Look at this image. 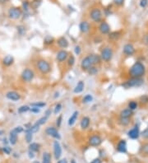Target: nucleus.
Here are the masks:
<instances>
[{"mask_svg":"<svg viewBox=\"0 0 148 163\" xmlns=\"http://www.w3.org/2000/svg\"><path fill=\"white\" fill-rule=\"evenodd\" d=\"M145 72H146L145 66L140 62H137L131 67L129 70V75L133 78H141L145 74Z\"/></svg>","mask_w":148,"mask_h":163,"instance_id":"1","label":"nucleus"},{"mask_svg":"<svg viewBox=\"0 0 148 163\" xmlns=\"http://www.w3.org/2000/svg\"><path fill=\"white\" fill-rule=\"evenodd\" d=\"M37 68L43 74H47L51 71L50 64L44 59H40L37 62Z\"/></svg>","mask_w":148,"mask_h":163,"instance_id":"2","label":"nucleus"},{"mask_svg":"<svg viewBox=\"0 0 148 163\" xmlns=\"http://www.w3.org/2000/svg\"><path fill=\"white\" fill-rule=\"evenodd\" d=\"M143 84V80L141 78H133L125 82L122 85L124 88H130V87H140Z\"/></svg>","mask_w":148,"mask_h":163,"instance_id":"3","label":"nucleus"},{"mask_svg":"<svg viewBox=\"0 0 148 163\" xmlns=\"http://www.w3.org/2000/svg\"><path fill=\"white\" fill-rule=\"evenodd\" d=\"M22 14V10H21L20 7H11V8L8 10V17H9V18L13 19V20L19 19V18H21Z\"/></svg>","mask_w":148,"mask_h":163,"instance_id":"4","label":"nucleus"},{"mask_svg":"<svg viewBox=\"0 0 148 163\" xmlns=\"http://www.w3.org/2000/svg\"><path fill=\"white\" fill-rule=\"evenodd\" d=\"M101 59H103L104 61L109 62V60H111V58L113 57V51L110 48L106 47L105 49H103L101 51Z\"/></svg>","mask_w":148,"mask_h":163,"instance_id":"5","label":"nucleus"},{"mask_svg":"<svg viewBox=\"0 0 148 163\" xmlns=\"http://www.w3.org/2000/svg\"><path fill=\"white\" fill-rule=\"evenodd\" d=\"M34 76H35L34 72H33L31 69H24L22 72V80H23L24 82H26V83L32 81L33 78H34Z\"/></svg>","mask_w":148,"mask_h":163,"instance_id":"6","label":"nucleus"},{"mask_svg":"<svg viewBox=\"0 0 148 163\" xmlns=\"http://www.w3.org/2000/svg\"><path fill=\"white\" fill-rule=\"evenodd\" d=\"M90 17L95 22H100L102 19V12L99 8H94L90 12Z\"/></svg>","mask_w":148,"mask_h":163,"instance_id":"7","label":"nucleus"},{"mask_svg":"<svg viewBox=\"0 0 148 163\" xmlns=\"http://www.w3.org/2000/svg\"><path fill=\"white\" fill-rule=\"evenodd\" d=\"M45 133L49 136H51V137L56 138L58 140H59L61 138V136H60V134H59V133L57 130V129L54 128V127H48L47 129H46V130H45Z\"/></svg>","mask_w":148,"mask_h":163,"instance_id":"8","label":"nucleus"},{"mask_svg":"<svg viewBox=\"0 0 148 163\" xmlns=\"http://www.w3.org/2000/svg\"><path fill=\"white\" fill-rule=\"evenodd\" d=\"M54 154L56 160H59L62 156V148L58 141L54 142Z\"/></svg>","mask_w":148,"mask_h":163,"instance_id":"9","label":"nucleus"},{"mask_svg":"<svg viewBox=\"0 0 148 163\" xmlns=\"http://www.w3.org/2000/svg\"><path fill=\"white\" fill-rule=\"evenodd\" d=\"M102 143V139L99 135H93L89 138V144L92 147H98Z\"/></svg>","mask_w":148,"mask_h":163,"instance_id":"10","label":"nucleus"},{"mask_svg":"<svg viewBox=\"0 0 148 163\" xmlns=\"http://www.w3.org/2000/svg\"><path fill=\"white\" fill-rule=\"evenodd\" d=\"M6 97L10 100V101H13V102H17L20 100L21 98V96L20 94L17 92V91H8L6 94Z\"/></svg>","mask_w":148,"mask_h":163,"instance_id":"11","label":"nucleus"},{"mask_svg":"<svg viewBox=\"0 0 148 163\" xmlns=\"http://www.w3.org/2000/svg\"><path fill=\"white\" fill-rule=\"evenodd\" d=\"M92 64L90 62V59L89 58V56H87L86 58H84L82 59V61L81 63V68L84 71H87L88 69H90V67H92Z\"/></svg>","mask_w":148,"mask_h":163,"instance_id":"12","label":"nucleus"},{"mask_svg":"<svg viewBox=\"0 0 148 163\" xmlns=\"http://www.w3.org/2000/svg\"><path fill=\"white\" fill-rule=\"evenodd\" d=\"M128 135L132 139H137L139 137V135H140V132H139V128H138V126L136 125L132 129H130V130L128 132Z\"/></svg>","mask_w":148,"mask_h":163,"instance_id":"13","label":"nucleus"},{"mask_svg":"<svg viewBox=\"0 0 148 163\" xmlns=\"http://www.w3.org/2000/svg\"><path fill=\"white\" fill-rule=\"evenodd\" d=\"M99 31L103 35H107L110 31V26L106 22H102L99 26Z\"/></svg>","mask_w":148,"mask_h":163,"instance_id":"14","label":"nucleus"},{"mask_svg":"<svg viewBox=\"0 0 148 163\" xmlns=\"http://www.w3.org/2000/svg\"><path fill=\"white\" fill-rule=\"evenodd\" d=\"M123 53L126 55H133L135 53V48L132 44H126L123 46Z\"/></svg>","mask_w":148,"mask_h":163,"instance_id":"15","label":"nucleus"},{"mask_svg":"<svg viewBox=\"0 0 148 163\" xmlns=\"http://www.w3.org/2000/svg\"><path fill=\"white\" fill-rule=\"evenodd\" d=\"M69 56V53L66 50H60L58 51V54L56 55V58L58 62H63L65 61L67 58Z\"/></svg>","mask_w":148,"mask_h":163,"instance_id":"16","label":"nucleus"},{"mask_svg":"<svg viewBox=\"0 0 148 163\" xmlns=\"http://www.w3.org/2000/svg\"><path fill=\"white\" fill-rule=\"evenodd\" d=\"M79 28L80 31L82 33H87L90 31V26L89 24V22H87V21H82V22L80 23Z\"/></svg>","mask_w":148,"mask_h":163,"instance_id":"17","label":"nucleus"},{"mask_svg":"<svg viewBox=\"0 0 148 163\" xmlns=\"http://www.w3.org/2000/svg\"><path fill=\"white\" fill-rule=\"evenodd\" d=\"M89 56V58L90 59V62H91V64H92V65L94 66L96 64H100L101 63V58L100 55H98V54H89L88 55Z\"/></svg>","mask_w":148,"mask_h":163,"instance_id":"18","label":"nucleus"},{"mask_svg":"<svg viewBox=\"0 0 148 163\" xmlns=\"http://www.w3.org/2000/svg\"><path fill=\"white\" fill-rule=\"evenodd\" d=\"M117 150L119 152H122V153H125L127 152V143L125 140H121L119 141L117 146Z\"/></svg>","mask_w":148,"mask_h":163,"instance_id":"19","label":"nucleus"},{"mask_svg":"<svg viewBox=\"0 0 148 163\" xmlns=\"http://www.w3.org/2000/svg\"><path fill=\"white\" fill-rule=\"evenodd\" d=\"M13 63H14V58H13L12 55H7V56H5L4 58V59H3V64H4V65L7 66V67L11 66Z\"/></svg>","mask_w":148,"mask_h":163,"instance_id":"20","label":"nucleus"},{"mask_svg":"<svg viewBox=\"0 0 148 163\" xmlns=\"http://www.w3.org/2000/svg\"><path fill=\"white\" fill-rule=\"evenodd\" d=\"M17 142V134L13 129L9 134V143L12 145H15Z\"/></svg>","mask_w":148,"mask_h":163,"instance_id":"21","label":"nucleus"},{"mask_svg":"<svg viewBox=\"0 0 148 163\" xmlns=\"http://www.w3.org/2000/svg\"><path fill=\"white\" fill-rule=\"evenodd\" d=\"M133 114V110H132L129 108L124 109L120 112V117L122 118H130Z\"/></svg>","mask_w":148,"mask_h":163,"instance_id":"22","label":"nucleus"},{"mask_svg":"<svg viewBox=\"0 0 148 163\" xmlns=\"http://www.w3.org/2000/svg\"><path fill=\"white\" fill-rule=\"evenodd\" d=\"M58 45L59 47L63 48V49H66L69 46V41L66 39L65 37L62 36L58 40Z\"/></svg>","mask_w":148,"mask_h":163,"instance_id":"23","label":"nucleus"},{"mask_svg":"<svg viewBox=\"0 0 148 163\" xmlns=\"http://www.w3.org/2000/svg\"><path fill=\"white\" fill-rule=\"evenodd\" d=\"M90 118L89 117H83L82 120L81 121V128L82 129H87L89 125H90Z\"/></svg>","mask_w":148,"mask_h":163,"instance_id":"24","label":"nucleus"},{"mask_svg":"<svg viewBox=\"0 0 148 163\" xmlns=\"http://www.w3.org/2000/svg\"><path fill=\"white\" fill-rule=\"evenodd\" d=\"M84 87H85V84H84V82L82 81H80L78 82V83L77 84L76 87L74 88V93H81L83 90H84Z\"/></svg>","mask_w":148,"mask_h":163,"instance_id":"25","label":"nucleus"},{"mask_svg":"<svg viewBox=\"0 0 148 163\" xmlns=\"http://www.w3.org/2000/svg\"><path fill=\"white\" fill-rule=\"evenodd\" d=\"M77 117H78V111H74L72 113V115L71 117L69 118V126H72L74 124L76 123L77 120Z\"/></svg>","mask_w":148,"mask_h":163,"instance_id":"26","label":"nucleus"},{"mask_svg":"<svg viewBox=\"0 0 148 163\" xmlns=\"http://www.w3.org/2000/svg\"><path fill=\"white\" fill-rule=\"evenodd\" d=\"M42 163H51V155L49 152H44Z\"/></svg>","mask_w":148,"mask_h":163,"instance_id":"27","label":"nucleus"},{"mask_svg":"<svg viewBox=\"0 0 148 163\" xmlns=\"http://www.w3.org/2000/svg\"><path fill=\"white\" fill-rule=\"evenodd\" d=\"M121 36V33L119 31H113V32L109 33V38L111 40H117L119 39Z\"/></svg>","mask_w":148,"mask_h":163,"instance_id":"28","label":"nucleus"},{"mask_svg":"<svg viewBox=\"0 0 148 163\" xmlns=\"http://www.w3.org/2000/svg\"><path fill=\"white\" fill-rule=\"evenodd\" d=\"M33 139V134L31 133L28 129H26V141L28 143H31Z\"/></svg>","mask_w":148,"mask_h":163,"instance_id":"29","label":"nucleus"},{"mask_svg":"<svg viewBox=\"0 0 148 163\" xmlns=\"http://www.w3.org/2000/svg\"><path fill=\"white\" fill-rule=\"evenodd\" d=\"M28 129V130L31 132V133H32V134H35L36 132H38L39 129H40V125L38 124H33L32 126H31L28 129Z\"/></svg>","mask_w":148,"mask_h":163,"instance_id":"30","label":"nucleus"},{"mask_svg":"<svg viewBox=\"0 0 148 163\" xmlns=\"http://www.w3.org/2000/svg\"><path fill=\"white\" fill-rule=\"evenodd\" d=\"M29 148L31 151H32V152H38L39 150H40V144H38V143H31L29 146Z\"/></svg>","mask_w":148,"mask_h":163,"instance_id":"31","label":"nucleus"},{"mask_svg":"<svg viewBox=\"0 0 148 163\" xmlns=\"http://www.w3.org/2000/svg\"><path fill=\"white\" fill-rule=\"evenodd\" d=\"M119 123L121 125H123V126H126V125L129 124L130 120H129V118H122V117H120V119L119 120Z\"/></svg>","mask_w":148,"mask_h":163,"instance_id":"32","label":"nucleus"},{"mask_svg":"<svg viewBox=\"0 0 148 163\" xmlns=\"http://www.w3.org/2000/svg\"><path fill=\"white\" fill-rule=\"evenodd\" d=\"M30 107L28 105H22L20 108H18L17 110V112L19 114H23V113L27 112V111H29L30 110Z\"/></svg>","mask_w":148,"mask_h":163,"instance_id":"33","label":"nucleus"},{"mask_svg":"<svg viewBox=\"0 0 148 163\" xmlns=\"http://www.w3.org/2000/svg\"><path fill=\"white\" fill-rule=\"evenodd\" d=\"M54 37H52L51 36H47L44 40V43L45 44V45H51V44L54 43Z\"/></svg>","mask_w":148,"mask_h":163,"instance_id":"34","label":"nucleus"},{"mask_svg":"<svg viewBox=\"0 0 148 163\" xmlns=\"http://www.w3.org/2000/svg\"><path fill=\"white\" fill-rule=\"evenodd\" d=\"M92 101H93V97H92V96L90 94H87L84 96V98H83L82 102L83 103H85V104H87V103H90V102H92Z\"/></svg>","mask_w":148,"mask_h":163,"instance_id":"35","label":"nucleus"},{"mask_svg":"<svg viewBox=\"0 0 148 163\" xmlns=\"http://www.w3.org/2000/svg\"><path fill=\"white\" fill-rule=\"evenodd\" d=\"M49 119V117L46 115H44L43 117H41L40 119H39V120H37V122H36V124H38L39 125H42V124H44L46 123V121H47V120Z\"/></svg>","mask_w":148,"mask_h":163,"instance_id":"36","label":"nucleus"},{"mask_svg":"<svg viewBox=\"0 0 148 163\" xmlns=\"http://www.w3.org/2000/svg\"><path fill=\"white\" fill-rule=\"evenodd\" d=\"M45 105H46L45 102H35V103L31 104L32 107H36V108H42V107L45 106Z\"/></svg>","mask_w":148,"mask_h":163,"instance_id":"37","label":"nucleus"},{"mask_svg":"<svg viewBox=\"0 0 148 163\" xmlns=\"http://www.w3.org/2000/svg\"><path fill=\"white\" fill-rule=\"evenodd\" d=\"M40 3H41V0H34L33 2H31V4H30V6H31L34 9H36L40 6Z\"/></svg>","mask_w":148,"mask_h":163,"instance_id":"38","label":"nucleus"},{"mask_svg":"<svg viewBox=\"0 0 148 163\" xmlns=\"http://www.w3.org/2000/svg\"><path fill=\"white\" fill-rule=\"evenodd\" d=\"M87 72H89L90 75H95V74H96L98 72V69L96 67H94V66H92V67H90V69L87 70Z\"/></svg>","mask_w":148,"mask_h":163,"instance_id":"39","label":"nucleus"},{"mask_svg":"<svg viewBox=\"0 0 148 163\" xmlns=\"http://www.w3.org/2000/svg\"><path fill=\"white\" fill-rule=\"evenodd\" d=\"M141 152L145 155H148V143H145L144 145L141 146Z\"/></svg>","mask_w":148,"mask_h":163,"instance_id":"40","label":"nucleus"},{"mask_svg":"<svg viewBox=\"0 0 148 163\" xmlns=\"http://www.w3.org/2000/svg\"><path fill=\"white\" fill-rule=\"evenodd\" d=\"M128 108L132 110H136L137 108V103L136 102H133V101H132L128 103Z\"/></svg>","mask_w":148,"mask_h":163,"instance_id":"41","label":"nucleus"},{"mask_svg":"<svg viewBox=\"0 0 148 163\" xmlns=\"http://www.w3.org/2000/svg\"><path fill=\"white\" fill-rule=\"evenodd\" d=\"M17 28L18 33H19L21 36H23V35L26 33V28L23 26H18Z\"/></svg>","mask_w":148,"mask_h":163,"instance_id":"42","label":"nucleus"},{"mask_svg":"<svg viewBox=\"0 0 148 163\" xmlns=\"http://www.w3.org/2000/svg\"><path fill=\"white\" fill-rule=\"evenodd\" d=\"M62 110V105L60 103H58L57 105H55V108H54V115H58V113L60 112V110Z\"/></svg>","mask_w":148,"mask_h":163,"instance_id":"43","label":"nucleus"},{"mask_svg":"<svg viewBox=\"0 0 148 163\" xmlns=\"http://www.w3.org/2000/svg\"><path fill=\"white\" fill-rule=\"evenodd\" d=\"M29 7L30 4L27 1H24V2L22 3V7H23V9H24V11L25 12H27L29 10Z\"/></svg>","mask_w":148,"mask_h":163,"instance_id":"44","label":"nucleus"},{"mask_svg":"<svg viewBox=\"0 0 148 163\" xmlns=\"http://www.w3.org/2000/svg\"><path fill=\"white\" fill-rule=\"evenodd\" d=\"M75 64V57L73 55H71L69 58V66H73Z\"/></svg>","mask_w":148,"mask_h":163,"instance_id":"45","label":"nucleus"},{"mask_svg":"<svg viewBox=\"0 0 148 163\" xmlns=\"http://www.w3.org/2000/svg\"><path fill=\"white\" fill-rule=\"evenodd\" d=\"M140 101H141V103H144V104H147L148 103V96L147 95H143L140 97Z\"/></svg>","mask_w":148,"mask_h":163,"instance_id":"46","label":"nucleus"},{"mask_svg":"<svg viewBox=\"0 0 148 163\" xmlns=\"http://www.w3.org/2000/svg\"><path fill=\"white\" fill-rule=\"evenodd\" d=\"M62 120H63V116L62 115L58 116V118H57V120H56V125H57L58 128H59V127L61 126Z\"/></svg>","mask_w":148,"mask_h":163,"instance_id":"47","label":"nucleus"},{"mask_svg":"<svg viewBox=\"0 0 148 163\" xmlns=\"http://www.w3.org/2000/svg\"><path fill=\"white\" fill-rule=\"evenodd\" d=\"M140 4L141 7L144 8V7H146L147 6L148 0H140V4Z\"/></svg>","mask_w":148,"mask_h":163,"instance_id":"48","label":"nucleus"},{"mask_svg":"<svg viewBox=\"0 0 148 163\" xmlns=\"http://www.w3.org/2000/svg\"><path fill=\"white\" fill-rule=\"evenodd\" d=\"M13 130L17 133V134H20V133H22V132H23L24 131V129H23V128H22V126H17L16 127V128H14L13 129Z\"/></svg>","mask_w":148,"mask_h":163,"instance_id":"49","label":"nucleus"},{"mask_svg":"<svg viewBox=\"0 0 148 163\" xmlns=\"http://www.w3.org/2000/svg\"><path fill=\"white\" fill-rule=\"evenodd\" d=\"M124 1L125 0H114V3L116 4L117 6H122L124 4Z\"/></svg>","mask_w":148,"mask_h":163,"instance_id":"50","label":"nucleus"},{"mask_svg":"<svg viewBox=\"0 0 148 163\" xmlns=\"http://www.w3.org/2000/svg\"><path fill=\"white\" fill-rule=\"evenodd\" d=\"M3 151H4V152H5L6 154H10L12 152V149L9 148V147H4V148H3Z\"/></svg>","mask_w":148,"mask_h":163,"instance_id":"51","label":"nucleus"},{"mask_svg":"<svg viewBox=\"0 0 148 163\" xmlns=\"http://www.w3.org/2000/svg\"><path fill=\"white\" fill-rule=\"evenodd\" d=\"M141 136L144 138H146V139H148V128L147 129H146L141 133Z\"/></svg>","mask_w":148,"mask_h":163,"instance_id":"52","label":"nucleus"},{"mask_svg":"<svg viewBox=\"0 0 148 163\" xmlns=\"http://www.w3.org/2000/svg\"><path fill=\"white\" fill-rule=\"evenodd\" d=\"M75 50V53H76V54L79 55V54H81V52H82V49H81V47H80V46H78V45H77V46H76V47H75V50Z\"/></svg>","mask_w":148,"mask_h":163,"instance_id":"53","label":"nucleus"},{"mask_svg":"<svg viewBox=\"0 0 148 163\" xmlns=\"http://www.w3.org/2000/svg\"><path fill=\"white\" fill-rule=\"evenodd\" d=\"M30 110L32 113H39L40 112V108H36V107H33V108L30 109Z\"/></svg>","mask_w":148,"mask_h":163,"instance_id":"54","label":"nucleus"},{"mask_svg":"<svg viewBox=\"0 0 148 163\" xmlns=\"http://www.w3.org/2000/svg\"><path fill=\"white\" fill-rule=\"evenodd\" d=\"M143 43H144L145 45H148V34L145 35L144 37H143Z\"/></svg>","mask_w":148,"mask_h":163,"instance_id":"55","label":"nucleus"},{"mask_svg":"<svg viewBox=\"0 0 148 163\" xmlns=\"http://www.w3.org/2000/svg\"><path fill=\"white\" fill-rule=\"evenodd\" d=\"M28 156H29V157L31 158V159L34 158V157H35V155H34V152H32V151L29 150V152H28Z\"/></svg>","mask_w":148,"mask_h":163,"instance_id":"56","label":"nucleus"},{"mask_svg":"<svg viewBox=\"0 0 148 163\" xmlns=\"http://www.w3.org/2000/svg\"><path fill=\"white\" fill-rule=\"evenodd\" d=\"M90 163H101V160L100 158H95L94 160L91 161V162Z\"/></svg>","mask_w":148,"mask_h":163,"instance_id":"57","label":"nucleus"},{"mask_svg":"<svg viewBox=\"0 0 148 163\" xmlns=\"http://www.w3.org/2000/svg\"><path fill=\"white\" fill-rule=\"evenodd\" d=\"M51 115V110H47L46 111H45V113H44V115L48 116V117H50V115Z\"/></svg>","mask_w":148,"mask_h":163,"instance_id":"58","label":"nucleus"},{"mask_svg":"<svg viewBox=\"0 0 148 163\" xmlns=\"http://www.w3.org/2000/svg\"><path fill=\"white\" fill-rule=\"evenodd\" d=\"M57 163H68V161L66 159H61L58 160V162Z\"/></svg>","mask_w":148,"mask_h":163,"instance_id":"59","label":"nucleus"},{"mask_svg":"<svg viewBox=\"0 0 148 163\" xmlns=\"http://www.w3.org/2000/svg\"><path fill=\"white\" fill-rule=\"evenodd\" d=\"M8 2V0H0V4H5Z\"/></svg>","mask_w":148,"mask_h":163,"instance_id":"60","label":"nucleus"},{"mask_svg":"<svg viewBox=\"0 0 148 163\" xmlns=\"http://www.w3.org/2000/svg\"><path fill=\"white\" fill-rule=\"evenodd\" d=\"M4 134V131L0 130V135H1V134Z\"/></svg>","mask_w":148,"mask_h":163,"instance_id":"61","label":"nucleus"},{"mask_svg":"<svg viewBox=\"0 0 148 163\" xmlns=\"http://www.w3.org/2000/svg\"><path fill=\"white\" fill-rule=\"evenodd\" d=\"M32 163H40L39 162H37V161H35V162H33Z\"/></svg>","mask_w":148,"mask_h":163,"instance_id":"62","label":"nucleus"},{"mask_svg":"<svg viewBox=\"0 0 148 163\" xmlns=\"http://www.w3.org/2000/svg\"><path fill=\"white\" fill-rule=\"evenodd\" d=\"M72 163H75V161H74V160H72Z\"/></svg>","mask_w":148,"mask_h":163,"instance_id":"63","label":"nucleus"}]
</instances>
